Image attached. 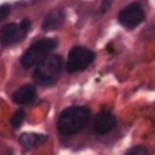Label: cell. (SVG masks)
<instances>
[{
	"mask_svg": "<svg viewBox=\"0 0 155 155\" xmlns=\"http://www.w3.org/2000/svg\"><path fill=\"white\" fill-rule=\"evenodd\" d=\"M90 119V110L86 107H71L62 111L58 119V131L63 136H71L80 132Z\"/></svg>",
	"mask_w": 155,
	"mask_h": 155,
	"instance_id": "6da1fadb",
	"label": "cell"
},
{
	"mask_svg": "<svg viewBox=\"0 0 155 155\" xmlns=\"http://www.w3.org/2000/svg\"><path fill=\"white\" fill-rule=\"evenodd\" d=\"M63 68V61L59 56L48 54L41 62L36 64L34 70V80L42 86L53 85L61 76Z\"/></svg>",
	"mask_w": 155,
	"mask_h": 155,
	"instance_id": "7a4b0ae2",
	"label": "cell"
},
{
	"mask_svg": "<svg viewBox=\"0 0 155 155\" xmlns=\"http://www.w3.org/2000/svg\"><path fill=\"white\" fill-rule=\"evenodd\" d=\"M57 46V41L54 39H42L33 44L28 51L23 54L21 63L24 68H30L36 65L44 58H46Z\"/></svg>",
	"mask_w": 155,
	"mask_h": 155,
	"instance_id": "3957f363",
	"label": "cell"
},
{
	"mask_svg": "<svg viewBox=\"0 0 155 155\" xmlns=\"http://www.w3.org/2000/svg\"><path fill=\"white\" fill-rule=\"evenodd\" d=\"M94 61V53L82 46H75L70 50L67 59V70L76 73L85 70Z\"/></svg>",
	"mask_w": 155,
	"mask_h": 155,
	"instance_id": "277c9868",
	"label": "cell"
},
{
	"mask_svg": "<svg viewBox=\"0 0 155 155\" xmlns=\"http://www.w3.org/2000/svg\"><path fill=\"white\" fill-rule=\"evenodd\" d=\"M30 21L29 19H22V22L19 24H7L2 28L1 33H0V41L2 45H12L16 42L22 41L25 35L28 34L29 29H30Z\"/></svg>",
	"mask_w": 155,
	"mask_h": 155,
	"instance_id": "5b68a950",
	"label": "cell"
},
{
	"mask_svg": "<svg viewBox=\"0 0 155 155\" xmlns=\"http://www.w3.org/2000/svg\"><path fill=\"white\" fill-rule=\"evenodd\" d=\"M144 19V11L140 4L133 2L126 6L119 13V22L127 29H133L138 27Z\"/></svg>",
	"mask_w": 155,
	"mask_h": 155,
	"instance_id": "8992f818",
	"label": "cell"
},
{
	"mask_svg": "<svg viewBox=\"0 0 155 155\" xmlns=\"http://www.w3.org/2000/svg\"><path fill=\"white\" fill-rule=\"evenodd\" d=\"M116 126L115 116L109 111H101L97 114L93 124V128L98 134H107L114 130Z\"/></svg>",
	"mask_w": 155,
	"mask_h": 155,
	"instance_id": "52a82bcc",
	"label": "cell"
},
{
	"mask_svg": "<svg viewBox=\"0 0 155 155\" xmlns=\"http://www.w3.org/2000/svg\"><path fill=\"white\" fill-rule=\"evenodd\" d=\"M36 97V90L34 86L31 85H25L22 86L21 88H18L15 93H13V101L15 103L19 104V105H24V104H29L31 103Z\"/></svg>",
	"mask_w": 155,
	"mask_h": 155,
	"instance_id": "ba28073f",
	"label": "cell"
},
{
	"mask_svg": "<svg viewBox=\"0 0 155 155\" xmlns=\"http://www.w3.org/2000/svg\"><path fill=\"white\" fill-rule=\"evenodd\" d=\"M64 21H65V15H64L63 11H61V10L52 11L51 13H48L45 17L44 23H42V29L46 30V31L58 29L63 25Z\"/></svg>",
	"mask_w": 155,
	"mask_h": 155,
	"instance_id": "9c48e42d",
	"label": "cell"
},
{
	"mask_svg": "<svg viewBox=\"0 0 155 155\" xmlns=\"http://www.w3.org/2000/svg\"><path fill=\"white\" fill-rule=\"evenodd\" d=\"M47 137L45 134H39V133H23L19 138V143L23 145L25 149H34L40 147L46 142Z\"/></svg>",
	"mask_w": 155,
	"mask_h": 155,
	"instance_id": "30bf717a",
	"label": "cell"
},
{
	"mask_svg": "<svg viewBox=\"0 0 155 155\" xmlns=\"http://www.w3.org/2000/svg\"><path fill=\"white\" fill-rule=\"evenodd\" d=\"M24 117H25L24 110L19 109V110L13 115V117H12V120H11V125H12L15 128H19L21 125H22V122L24 121Z\"/></svg>",
	"mask_w": 155,
	"mask_h": 155,
	"instance_id": "8fae6325",
	"label": "cell"
},
{
	"mask_svg": "<svg viewBox=\"0 0 155 155\" xmlns=\"http://www.w3.org/2000/svg\"><path fill=\"white\" fill-rule=\"evenodd\" d=\"M127 155H147L149 154V150L144 147H134V148H131L130 150H127L126 153Z\"/></svg>",
	"mask_w": 155,
	"mask_h": 155,
	"instance_id": "7c38bea8",
	"label": "cell"
},
{
	"mask_svg": "<svg viewBox=\"0 0 155 155\" xmlns=\"http://www.w3.org/2000/svg\"><path fill=\"white\" fill-rule=\"evenodd\" d=\"M10 13V5L5 4V5H1L0 6V22H2Z\"/></svg>",
	"mask_w": 155,
	"mask_h": 155,
	"instance_id": "4fadbf2b",
	"label": "cell"
},
{
	"mask_svg": "<svg viewBox=\"0 0 155 155\" xmlns=\"http://www.w3.org/2000/svg\"><path fill=\"white\" fill-rule=\"evenodd\" d=\"M110 4H111V0H103V2H102V12H105V11H108V8L110 7Z\"/></svg>",
	"mask_w": 155,
	"mask_h": 155,
	"instance_id": "5bb4252c",
	"label": "cell"
},
{
	"mask_svg": "<svg viewBox=\"0 0 155 155\" xmlns=\"http://www.w3.org/2000/svg\"><path fill=\"white\" fill-rule=\"evenodd\" d=\"M1 46H2V44H1V41H0V47H1Z\"/></svg>",
	"mask_w": 155,
	"mask_h": 155,
	"instance_id": "9a60e30c",
	"label": "cell"
}]
</instances>
